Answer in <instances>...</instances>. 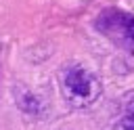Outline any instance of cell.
Wrapping results in <instances>:
<instances>
[{
    "label": "cell",
    "instance_id": "1",
    "mask_svg": "<svg viewBox=\"0 0 134 130\" xmlns=\"http://www.w3.org/2000/svg\"><path fill=\"white\" fill-rule=\"evenodd\" d=\"M59 86H61L63 99L75 109L90 107L100 96V82L96 73H92L80 63H67L61 69Z\"/></svg>",
    "mask_w": 134,
    "mask_h": 130
},
{
    "label": "cell",
    "instance_id": "2",
    "mask_svg": "<svg viewBox=\"0 0 134 130\" xmlns=\"http://www.w3.org/2000/svg\"><path fill=\"white\" fill-rule=\"evenodd\" d=\"M96 29L121 50L134 52V15L121 8H105L94 21Z\"/></svg>",
    "mask_w": 134,
    "mask_h": 130
},
{
    "label": "cell",
    "instance_id": "3",
    "mask_svg": "<svg viewBox=\"0 0 134 130\" xmlns=\"http://www.w3.org/2000/svg\"><path fill=\"white\" fill-rule=\"evenodd\" d=\"M121 126H124V130H134V101L128 103L124 120H121Z\"/></svg>",
    "mask_w": 134,
    "mask_h": 130
}]
</instances>
